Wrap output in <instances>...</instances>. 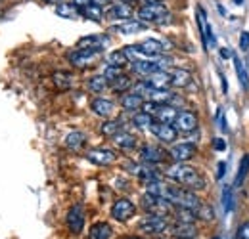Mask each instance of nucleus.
Masks as SVG:
<instances>
[{"label":"nucleus","instance_id":"obj_21","mask_svg":"<svg viewBox=\"0 0 249 239\" xmlns=\"http://www.w3.org/2000/svg\"><path fill=\"white\" fill-rule=\"evenodd\" d=\"M144 103V98L136 92H130V94H124L121 98V105H123L124 111H138Z\"/></svg>","mask_w":249,"mask_h":239},{"label":"nucleus","instance_id":"obj_6","mask_svg":"<svg viewBox=\"0 0 249 239\" xmlns=\"http://www.w3.org/2000/svg\"><path fill=\"white\" fill-rule=\"evenodd\" d=\"M136 214V207H134V203L130 201V199H117L115 203H113V207H111V216L117 220V222H126V220H130L132 216Z\"/></svg>","mask_w":249,"mask_h":239},{"label":"nucleus","instance_id":"obj_37","mask_svg":"<svg viewBox=\"0 0 249 239\" xmlns=\"http://www.w3.org/2000/svg\"><path fill=\"white\" fill-rule=\"evenodd\" d=\"M248 171H249V155H246V157H244V161H242V165H240L238 176H236V186H240V184H242V180L246 178Z\"/></svg>","mask_w":249,"mask_h":239},{"label":"nucleus","instance_id":"obj_51","mask_svg":"<svg viewBox=\"0 0 249 239\" xmlns=\"http://www.w3.org/2000/svg\"><path fill=\"white\" fill-rule=\"evenodd\" d=\"M156 239H163V238H156Z\"/></svg>","mask_w":249,"mask_h":239},{"label":"nucleus","instance_id":"obj_40","mask_svg":"<svg viewBox=\"0 0 249 239\" xmlns=\"http://www.w3.org/2000/svg\"><path fill=\"white\" fill-rule=\"evenodd\" d=\"M224 209L230 210L232 209V195H230V188H224Z\"/></svg>","mask_w":249,"mask_h":239},{"label":"nucleus","instance_id":"obj_12","mask_svg":"<svg viewBox=\"0 0 249 239\" xmlns=\"http://www.w3.org/2000/svg\"><path fill=\"white\" fill-rule=\"evenodd\" d=\"M175 128L180 132H192L197 128V117L192 111H180L178 117L175 120Z\"/></svg>","mask_w":249,"mask_h":239},{"label":"nucleus","instance_id":"obj_13","mask_svg":"<svg viewBox=\"0 0 249 239\" xmlns=\"http://www.w3.org/2000/svg\"><path fill=\"white\" fill-rule=\"evenodd\" d=\"M140 157H142V161H144V163L157 165V163H163L167 155H165V151L161 150L159 146H152V144H148V146H144V148L140 150Z\"/></svg>","mask_w":249,"mask_h":239},{"label":"nucleus","instance_id":"obj_42","mask_svg":"<svg viewBox=\"0 0 249 239\" xmlns=\"http://www.w3.org/2000/svg\"><path fill=\"white\" fill-rule=\"evenodd\" d=\"M215 148H217V150H224V148H226V144H224V140H220V138H218L217 142H215Z\"/></svg>","mask_w":249,"mask_h":239},{"label":"nucleus","instance_id":"obj_4","mask_svg":"<svg viewBox=\"0 0 249 239\" xmlns=\"http://www.w3.org/2000/svg\"><path fill=\"white\" fill-rule=\"evenodd\" d=\"M171 228L167 216H157V214H148L146 218L140 220V230L144 234H150V236H161L165 234L167 230Z\"/></svg>","mask_w":249,"mask_h":239},{"label":"nucleus","instance_id":"obj_17","mask_svg":"<svg viewBox=\"0 0 249 239\" xmlns=\"http://www.w3.org/2000/svg\"><path fill=\"white\" fill-rule=\"evenodd\" d=\"M107 16L111 17V19H132V8H130V4H126V2H115L109 10H107Z\"/></svg>","mask_w":249,"mask_h":239},{"label":"nucleus","instance_id":"obj_9","mask_svg":"<svg viewBox=\"0 0 249 239\" xmlns=\"http://www.w3.org/2000/svg\"><path fill=\"white\" fill-rule=\"evenodd\" d=\"M87 159L98 165V167H107V165H113L117 155L113 150H106V148H98V150H90L87 153Z\"/></svg>","mask_w":249,"mask_h":239},{"label":"nucleus","instance_id":"obj_11","mask_svg":"<svg viewBox=\"0 0 249 239\" xmlns=\"http://www.w3.org/2000/svg\"><path fill=\"white\" fill-rule=\"evenodd\" d=\"M148 85L156 90H167L169 86H173V77L165 69H159L156 73L148 75Z\"/></svg>","mask_w":249,"mask_h":239},{"label":"nucleus","instance_id":"obj_23","mask_svg":"<svg viewBox=\"0 0 249 239\" xmlns=\"http://www.w3.org/2000/svg\"><path fill=\"white\" fill-rule=\"evenodd\" d=\"M85 144H87V136H85L83 132H79V130H73V132H69V134L65 136V146H67L69 150L77 151V150H81Z\"/></svg>","mask_w":249,"mask_h":239},{"label":"nucleus","instance_id":"obj_26","mask_svg":"<svg viewBox=\"0 0 249 239\" xmlns=\"http://www.w3.org/2000/svg\"><path fill=\"white\" fill-rule=\"evenodd\" d=\"M113 142L121 150H134V146H136V138L132 134H128V132H123V130L113 136Z\"/></svg>","mask_w":249,"mask_h":239},{"label":"nucleus","instance_id":"obj_2","mask_svg":"<svg viewBox=\"0 0 249 239\" xmlns=\"http://www.w3.org/2000/svg\"><path fill=\"white\" fill-rule=\"evenodd\" d=\"M138 19L144 23L163 25L169 21V10L165 8V4H144L138 10Z\"/></svg>","mask_w":249,"mask_h":239},{"label":"nucleus","instance_id":"obj_25","mask_svg":"<svg viewBox=\"0 0 249 239\" xmlns=\"http://www.w3.org/2000/svg\"><path fill=\"white\" fill-rule=\"evenodd\" d=\"M171 77H173V86H177V88H186L192 83V75L186 69H175L171 73Z\"/></svg>","mask_w":249,"mask_h":239},{"label":"nucleus","instance_id":"obj_10","mask_svg":"<svg viewBox=\"0 0 249 239\" xmlns=\"http://www.w3.org/2000/svg\"><path fill=\"white\" fill-rule=\"evenodd\" d=\"M196 146L194 144H190V142H182V144H175L171 151H169V155L177 161V163H186L190 161L194 155H196Z\"/></svg>","mask_w":249,"mask_h":239},{"label":"nucleus","instance_id":"obj_16","mask_svg":"<svg viewBox=\"0 0 249 239\" xmlns=\"http://www.w3.org/2000/svg\"><path fill=\"white\" fill-rule=\"evenodd\" d=\"M92 111L98 117H111L113 111H115V103L111 100H106V98H96L90 103Z\"/></svg>","mask_w":249,"mask_h":239},{"label":"nucleus","instance_id":"obj_36","mask_svg":"<svg viewBox=\"0 0 249 239\" xmlns=\"http://www.w3.org/2000/svg\"><path fill=\"white\" fill-rule=\"evenodd\" d=\"M196 216L197 218H203V220H213L215 218V210H213V207L201 203V207L196 210Z\"/></svg>","mask_w":249,"mask_h":239},{"label":"nucleus","instance_id":"obj_35","mask_svg":"<svg viewBox=\"0 0 249 239\" xmlns=\"http://www.w3.org/2000/svg\"><path fill=\"white\" fill-rule=\"evenodd\" d=\"M121 75H123V67H115V65H107L106 71H104V77L107 79V83L115 81V79L121 77Z\"/></svg>","mask_w":249,"mask_h":239},{"label":"nucleus","instance_id":"obj_48","mask_svg":"<svg viewBox=\"0 0 249 239\" xmlns=\"http://www.w3.org/2000/svg\"><path fill=\"white\" fill-rule=\"evenodd\" d=\"M234 2H236V4H242V2H244V0H234Z\"/></svg>","mask_w":249,"mask_h":239},{"label":"nucleus","instance_id":"obj_18","mask_svg":"<svg viewBox=\"0 0 249 239\" xmlns=\"http://www.w3.org/2000/svg\"><path fill=\"white\" fill-rule=\"evenodd\" d=\"M173 236L177 239H194L197 236V230L194 224H188V222H177L173 228H171Z\"/></svg>","mask_w":249,"mask_h":239},{"label":"nucleus","instance_id":"obj_19","mask_svg":"<svg viewBox=\"0 0 249 239\" xmlns=\"http://www.w3.org/2000/svg\"><path fill=\"white\" fill-rule=\"evenodd\" d=\"M107 42L106 36H98V34H90L85 36L77 42V48H89V50H104V44Z\"/></svg>","mask_w":249,"mask_h":239},{"label":"nucleus","instance_id":"obj_20","mask_svg":"<svg viewBox=\"0 0 249 239\" xmlns=\"http://www.w3.org/2000/svg\"><path fill=\"white\" fill-rule=\"evenodd\" d=\"M156 117L159 122L173 124V122L177 120V117H178V111H177V107H173V105H169V103H161L159 109H157Z\"/></svg>","mask_w":249,"mask_h":239},{"label":"nucleus","instance_id":"obj_49","mask_svg":"<svg viewBox=\"0 0 249 239\" xmlns=\"http://www.w3.org/2000/svg\"><path fill=\"white\" fill-rule=\"evenodd\" d=\"M123 2H126V4H128V2H132V0H123Z\"/></svg>","mask_w":249,"mask_h":239},{"label":"nucleus","instance_id":"obj_39","mask_svg":"<svg viewBox=\"0 0 249 239\" xmlns=\"http://www.w3.org/2000/svg\"><path fill=\"white\" fill-rule=\"evenodd\" d=\"M238 239H249V222L238 228Z\"/></svg>","mask_w":249,"mask_h":239},{"label":"nucleus","instance_id":"obj_32","mask_svg":"<svg viewBox=\"0 0 249 239\" xmlns=\"http://www.w3.org/2000/svg\"><path fill=\"white\" fill-rule=\"evenodd\" d=\"M130 79L126 77V75H121V77H117L115 81H111L109 83V86H111V90H115V92H126V90L130 88Z\"/></svg>","mask_w":249,"mask_h":239},{"label":"nucleus","instance_id":"obj_43","mask_svg":"<svg viewBox=\"0 0 249 239\" xmlns=\"http://www.w3.org/2000/svg\"><path fill=\"white\" fill-rule=\"evenodd\" d=\"M220 56H222L224 60H226V58H230V50H228V48H222V50H220Z\"/></svg>","mask_w":249,"mask_h":239},{"label":"nucleus","instance_id":"obj_45","mask_svg":"<svg viewBox=\"0 0 249 239\" xmlns=\"http://www.w3.org/2000/svg\"><path fill=\"white\" fill-rule=\"evenodd\" d=\"M109 0H92V4H98V6H106Z\"/></svg>","mask_w":249,"mask_h":239},{"label":"nucleus","instance_id":"obj_50","mask_svg":"<svg viewBox=\"0 0 249 239\" xmlns=\"http://www.w3.org/2000/svg\"><path fill=\"white\" fill-rule=\"evenodd\" d=\"M128 239H142V238H128Z\"/></svg>","mask_w":249,"mask_h":239},{"label":"nucleus","instance_id":"obj_27","mask_svg":"<svg viewBox=\"0 0 249 239\" xmlns=\"http://www.w3.org/2000/svg\"><path fill=\"white\" fill-rule=\"evenodd\" d=\"M56 16L73 19V17L79 16V8H77L73 2H60V4L56 6Z\"/></svg>","mask_w":249,"mask_h":239},{"label":"nucleus","instance_id":"obj_3","mask_svg":"<svg viewBox=\"0 0 249 239\" xmlns=\"http://www.w3.org/2000/svg\"><path fill=\"white\" fill-rule=\"evenodd\" d=\"M142 207L148 214H157V216H169L175 212V205L171 201L159 195H152V193H146L142 197Z\"/></svg>","mask_w":249,"mask_h":239},{"label":"nucleus","instance_id":"obj_46","mask_svg":"<svg viewBox=\"0 0 249 239\" xmlns=\"http://www.w3.org/2000/svg\"><path fill=\"white\" fill-rule=\"evenodd\" d=\"M146 4H163V0H146Z\"/></svg>","mask_w":249,"mask_h":239},{"label":"nucleus","instance_id":"obj_8","mask_svg":"<svg viewBox=\"0 0 249 239\" xmlns=\"http://www.w3.org/2000/svg\"><path fill=\"white\" fill-rule=\"evenodd\" d=\"M67 228L73 234H81L85 228V207L83 205H73L67 212Z\"/></svg>","mask_w":249,"mask_h":239},{"label":"nucleus","instance_id":"obj_41","mask_svg":"<svg viewBox=\"0 0 249 239\" xmlns=\"http://www.w3.org/2000/svg\"><path fill=\"white\" fill-rule=\"evenodd\" d=\"M73 4H75L79 10H85L89 4H92V0H73Z\"/></svg>","mask_w":249,"mask_h":239},{"label":"nucleus","instance_id":"obj_5","mask_svg":"<svg viewBox=\"0 0 249 239\" xmlns=\"http://www.w3.org/2000/svg\"><path fill=\"white\" fill-rule=\"evenodd\" d=\"M150 130L163 144H173L177 140V136H178V130L175 128V124H167V122H159V120L150 124Z\"/></svg>","mask_w":249,"mask_h":239},{"label":"nucleus","instance_id":"obj_31","mask_svg":"<svg viewBox=\"0 0 249 239\" xmlns=\"http://www.w3.org/2000/svg\"><path fill=\"white\" fill-rule=\"evenodd\" d=\"M126 54H124L123 50H115V52H111L109 56H107V65H115V67H123L126 65Z\"/></svg>","mask_w":249,"mask_h":239},{"label":"nucleus","instance_id":"obj_1","mask_svg":"<svg viewBox=\"0 0 249 239\" xmlns=\"http://www.w3.org/2000/svg\"><path fill=\"white\" fill-rule=\"evenodd\" d=\"M167 176L171 180H175L177 184H180L182 188H188L192 191H199V189H205V178L186 163H177L173 165L171 169H167Z\"/></svg>","mask_w":249,"mask_h":239},{"label":"nucleus","instance_id":"obj_28","mask_svg":"<svg viewBox=\"0 0 249 239\" xmlns=\"http://www.w3.org/2000/svg\"><path fill=\"white\" fill-rule=\"evenodd\" d=\"M107 86H109V83H107V79L104 75H94V77H90V81H89V90L96 92V94L106 92Z\"/></svg>","mask_w":249,"mask_h":239},{"label":"nucleus","instance_id":"obj_44","mask_svg":"<svg viewBox=\"0 0 249 239\" xmlns=\"http://www.w3.org/2000/svg\"><path fill=\"white\" fill-rule=\"evenodd\" d=\"M224 163H218V178H222V174H224Z\"/></svg>","mask_w":249,"mask_h":239},{"label":"nucleus","instance_id":"obj_30","mask_svg":"<svg viewBox=\"0 0 249 239\" xmlns=\"http://www.w3.org/2000/svg\"><path fill=\"white\" fill-rule=\"evenodd\" d=\"M83 14H85L90 21H102V17H104L102 6H98V4H89V6L83 10Z\"/></svg>","mask_w":249,"mask_h":239},{"label":"nucleus","instance_id":"obj_52","mask_svg":"<svg viewBox=\"0 0 249 239\" xmlns=\"http://www.w3.org/2000/svg\"><path fill=\"white\" fill-rule=\"evenodd\" d=\"M215 239H218V238H215Z\"/></svg>","mask_w":249,"mask_h":239},{"label":"nucleus","instance_id":"obj_14","mask_svg":"<svg viewBox=\"0 0 249 239\" xmlns=\"http://www.w3.org/2000/svg\"><path fill=\"white\" fill-rule=\"evenodd\" d=\"M138 48H140V52H142L148 60L161 56V54H163V50H165L163 42H161V40H156V38H146L144 42H140V44H138Z\"/></svg>","mask_w":249,"mask_h":239},{"label":"nucleus","instance_id":"obj_22","mask_svg":"<svg viewBox=\"0 0 249 239\" xmlns=\"http://www.w3.org/2000/svg\"><path fill=\"white\" fill-rule=\"evenodd\" d=\"M111 238V226L107 222H96L92 224L90 232H89V239H109Z\"/></svg>","mask_w":249,"mask_h":239},{"label":"nucleus","instance_id":"obj_15","mask_svg":"<svg viewBox=\"0 0 249 239\" xmlns=\"http://www.w3.org/2000/svg\"><path fill=\"white\" fill-rule=\"evenodd\" d=\"M146 25L144 21L140 19H124L121 23L113 25L111 31H117V33H123V34H134V33H140V31H146Z\"/></svg>","mask_w":249,"mask_h":239},{"label":"nucleus","instance_id":"obj_7","mask_svg":"<svg viewBox=\"0 0 249 239\" xmlns=\"http://www.w3.org/2000/svg\"><path fill=\"white\" fill-rule=\"evenodd\" d=\"M102 54V50H89V48H77L69 54V61L73 67H87L90 65L98 56Z\"/></svg>","mask_w":249,"mask_h":239},{"label":"nucleus","instance_id":"obj_29","mask_svg":"<svg viewBox=\"0 0 249 239\" xmlns=\"http://www.w3.org/2000/svg\"><path fill=\"white\" fill-rule=\"evenodd\" d=\"M100 132H102L104 136H107V138H113L115 134L121 132V120H106V122L102 124Z\"/></svg>","mask_w":249,"mask_h":239},{"label":"nucleus","instance_id":"obj_47","mask_svg":"<svg viewBox=\"0 0 249 239\" xmlns=\"http://www.w3.org/2000/svg\"><path fill=\"white\" fill-rule=\"evenodd\" d=\"M44 2H48V4H58L60 0H44Z\"/></svg>","mask_w":249,"mask_h":239},{"label":"nucleus","instance_id":"obj_38","mask_svg":"<svg viewBox=\"0 0 249 239\" xmlns=\"http://www.w3.org/2000/svg\"><path fill=\"white\" fill-rule=\"evenodd\" d=\"M240 50H242V52L249 50V33L248 31H244V33L240 34Z\"/></svg>","mask_w":249,"mask_h":239},{"label":"nucleus","instance_id":"obj_33","mask_svg":"<svg viewBox=\"0 0 249 239\" xmlns=\"http://www.w3.org/2000/svg\"><path fill=\"white\" fill-rule=\"evenodd\" d=\"M132 122L138 126V128H150V124L154 122V117L152 115H148V113H138V115H134V119H132Z\"/></svg>","mask_w":249,"mask_h":239},{"label":"nucleus","instance_id":"obj_34","mask_svg":"<svg viewBox=\"0 0 249 239\" xmlns=\"http://www.w3.org/2000/svg\"><path fill=\"white\" fill-rule=\"evenodd\" d=\"M234 65H236V73H238V79H240V83H242V86H244V90H248V88H249L248 73H246V69H244V65H242V61L238 60V58H234Z\"/></svg>","mask_w":249,"mask_h":239},{"label":"nucleus","instance_id":"obj_24","mask_svg":"<svg viewBox=\"0 0 249 239\" xmlns=\"http://www.w3.org/2000/svg\"><path fill=\"white\" fill-rule=\"evenodd\" d=\"M52 81H54L58 90H69L73 86V75L67 73V71H56L52 75Z\"/></svg>","mask_w":249,"mask_h":239}]
</instances>
